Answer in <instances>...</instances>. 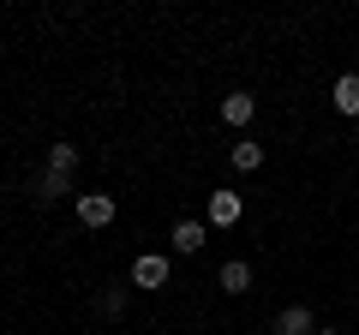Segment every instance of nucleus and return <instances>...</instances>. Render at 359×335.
<instances>
[{
  "label": "nucleus",
  "mask_w": 359,
  "mask_h": 335,
  "mask_svg": "<svg viewBox=\"0 0 359 335\" xmlns=\"http://www.w3.org/2000/svg\"><path fill=\"white\" fill-rule=\"evenodd\" d=\"M168 275H174V264H168L162 252H144V258L132 264V282L138 287H168Z\"/></svg>",
  "instance_id": "f257e3e1"
},
{
  "label": "nucleus",
  "mask_w": 359,
  "mask_h": 335,
  "mask_svg": "<svg viewBox=\"0 0 359 335\" xmlns=\"http://www.w3.org/2000/svg\"><path fill=\"white\" fill-rule=\"evenodd\" d=\"M78 221H84V228H108V221H114V198L108 192H84L78 198Z\"/></svg>",
  "instance_id": "f03ea898"
},
{
  "label": "nucleus",
  "mask_w": 359,
  "mask_h": 335,
  "mask_svg": "<svg viewBox=\"0 0 359 335\" xmlns=\"http://www.w3.org/2000/svg\"><path fill=\"white\" fill-rule=\"evenodd\" d=\"M252 114H257V96H252V90L222 96V120H228V126H252Z\"/></svg>",
  "instance_id": "7ed1b4c3"
},
{
  "label": "nucleus",
  "mask_w": 359,
  "mask_h": 335,
  "mask_svg": "<svg viewBox=\"0 0 359 335\" xmlns=\"http://www.w3.org/2000/svg\"><path fill=\"white\" fill-rule=\"evenodd\" d=\"M276 335H318V317H311V306H287L282 317H276Z\"/></svg>",
  "instance_id": "20e7f679"
},
{
  "label": "nucleus",
  "mask_w": 359,
  "mask_h": 335,
  "mask_svg": "<svg viewBox=\"0 0 359 335\" xmlns=\"http://www.w3.org/2000/svg\"><path fill=\"white\" fill-rule=\"evenodd\" d=\"M210 221L216 228H233L240 221V192H210Z\"/></svg>",
  "instance_id": "39448f33"
},
{
  "label": "nucleus",
  "mask_w": 359,
  "mask_h": 335,
  "mask_svg": "<svg viewBox=\"0 0 359 335\" xmlns=\"http://www.w3.org/2000/svg\"><path fill=\"white\" fill-rule=\"evenodd\" d=\"M330 102L341 108V114H359V72H341V78H335V90H330Z\"/></svg>",
  "instance_id": "423d86ee"
},
{
  "label": "nucleus",
  "mask_w": 359,
  "mask_h": 335,
  "mask_svg": "<svg viewBox=\"0 0 359 335\" xmlns=\"http://www.w3.org/2000/svg\"><path fill=\"white\" fill-rule=\"evenodd\" d=\"M245 287H252V264L228 258V264H222V294H245Z\"/></svg>",
  "instance_id": "0eeeda50"
},
{
  "label": "nucleus",
  "mask_w": 359,
  "mask_h": 335,
  "mask_svg": "<svg viewBox=\"0 0 359 335\" xmlns=\"http://www.w3.org/2000/svg\"><path fill=\"white\" fill-rule=\"evenodd\" d=\"M204 245V221H174V252H198Z\"/></svg>",
  "instance_id": "6e6552de"
},
{
  "label": "nucleus",
  "mask_w": 359,
  "mask_h": 335,
  "mask_svg": "<svg viewBox=\"0 0 359 335\" xmlns=\"http://www.w3.org/2000/svg\"><path fill=\"white\" fill-rule=\"evenodd\" d=\"M233 168H240V174H252V168H264V144H233Z\"/></svg>",
  "instance_id": "1a4fd4ad"
},
{
  "label": "nucleus",
  "mask_w": 359,
  "mask_h": 335,
  "mask_svg": "<svg viewBox=\"0 0 359 335\" xmlns=\"http://www.w3.org/2000/svg\"><path fill=\"white\" fill-rule=\"evenodd\" d=\"M72 168H78V150L72 144H54L48 150V174H72Z\"/></svg>",
  "instance_id": "9d476101"
},
{
  "label": "nucleus",
  "mask_w": 359,
  "mask_h": 335,
  "mask_svg": "<svg viewBox=\"0 0 359 335\" xmlns=\"http://www.w3.org/2000/svg\"><path fill=\"white\" fill-rule=\"evenodd\" d=\"M30 192H36V198H60V192H66V174H42Z\"/></svg>",
  "instance_id": "9b49d317"
},
{
  "label": "nucleus",
  "mask_w": 359,
  "mask_h": 335,
  "mask_svg": "<svg viewBox=\"0 0 359 335\" xmlns=\"http://www.w3.org/2000/svg\"><path fill=\"white\" fill-rule=\"evenodd\" d=\"M96 306H102L108 317H120V311H126V294H102V299H96Z\"/></svg>",
  "instance_id": "f8f14e48"
},
{
  "label": "nucleus",
  "mask_w": 359,
  "mask_h": 335,
  "mask_svg": "<svg viewBox=\"0 0 359 335\" xmlns=\"http://www.w3.org/2000/svg\"><path fill=\"white\" fill-rule=\"evenodd\" d=\"M318 335H341V329H318Z\"/></svg>",
  "instance_id": "ddd939ff"
}]
</instances>
